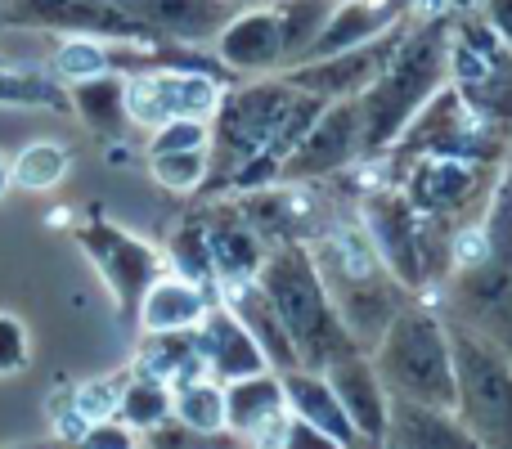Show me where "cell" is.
Returning <instances> with one entry per match:
<instances>
[{
	"mask_svg": "<svg viewBox=\"0 0 512 449\" xmlns=\"http://www.w3.org/2000/svg\"><path fill=\"white\" fill-rule=\"evenodd\" d=\"M225 86L230 81L221 72L185 68V63H153V68L126 72V113H131V126H140V131H153V126L176 122V117L212 122Z\"/></svg>",
	"mask_w": 512,
	"mask_h": 449,
	"instance_id": "cell-10",
	"label": "cell"
},
{
	"mask_svg": "<svg viewBox=\"0 0 512 449\" xmlns=\"http://www.w3.org/2000/svg\"><path fill=\"white\" fill-rule=\"evenodd\" d=\"M68 108L81 117V126L104 140H122L131 131L126 113V72H95V77L68 81Z\"/></svg>",
	"mask_w": 512,
	"mask_h": 449,
	"instance_id": "cell-26",
	"label": "cell"
},
{
	"mask_svg": "<svg viewBox=\"0 0 512 449\" xmlns=\"http://www.w3.org/2000/svg\"><path fill=\"white\" fill-rule=\"evenodd\" d=\"M0 104L18 108H68V86L41 77V72H18L0 63Z\"/></svg>",
	"mask_w": 512,
	"mask_h": 449,
	"instance_id": "cell-34",
	"label": "cell"
},
{
	"mask_svg": "<svg viewBox=\"0 0 512 449\" xmlns=\"http://www.w3.org/2000/svg\"><path fill=\"white\" fill-rule=\"evenodd\" d=\"M306 247H310V261H315L328 297H333L337 319H342V328L351 333V342L360 346V351H373L378 337L387 333V324L418 292H409L405 283L382 265V256L373 252L369 234L360 229L355 212L324 225Z\"/></svg>",
	"mask_w": 512,
	"mask_h": 449,
	"instance_id": "cell-1",
	"label": "cell"
},
{
	"mask_svg": "<svg viewBox=\"0 0 512 449\" xmlns=\"http://www.w3.org/2000/svg\"><path fill=\"white\" fill-rule=\"evenodd\" d=\"M54 68L68 81L95 77V72H117L113 41H99V36H59V45H54Z\"/></svg>",
	"mask_w": 512,
	"mask_h": 449,
	"instance_id": "cell-35",
	"label": "cell"
},
{
	"mask_svg": "<svg viewBox=\"0 0 512 449\" xmlns=\"http://www.w3.org/2000/svg\"><path fill=\"white\" fill-rule=\"evenodd\" d=\"M445 324L454 346V414L486 449H512V351L450 315Z\"/></svg>",
	"mask_w": 512,
	"mask_h": 449,
	"instance_id": "cell-7",
	"label": "cell"
},
{
	"mask_svg": "<svg viewBox=\"0 0 512 449\" xmlns=\"http://www.w3.org/2000/svg\"><path fill=\"white\" fill-rule=\"evenodd\" d=\"M328 382H333L337 400H342L346 418H351L355 436H360L364 449H378L382 432H387V414H391V391L382 387L378 369H373L369 351H351L342 360H333L328 369H319Z\"/></svg>",
	"mask_w": 512,
	"mask_h": 449,
	"instance_id": "cell-18",
	"label": "cell"
},
{
	"mask_svg": "<svg viewBox=\"0 0 512 449\" xmlns=\"http://www.w3.org/2000/svg\"><path fill=\"white\" fill-rule=\"evenodd\" d=\"M450 81V14H414L387 68L360 95L364 162L382 158L405 122Z\"/></svg>",
	"mask_w": 512,
	"mask_h": 449,
	"instance_id": "cell-2",
	"label": "cell"
},
{
	"mask_svg": "<svg viewBox=\"0 0 512 449\" xmlns=\"http://www.w3.org/2000/svg\"><path fill=\"white\" fill-rule=\"evenodd\" d=\"M72 238H77L81 252L95 261L99 279L108 283V292H113V301H117V315L135 319L149 283L167 270L162 252L149 243V238L131 234V229H122L117 221H108V216H99V212H90L86 221L72 225Z\"/></svg>",
	"mask_w": 512,
	"mask_h": 449,
	"instance_id": "cell-11",
	"label": "cell"
},
{
	"mask_svg": "<svg viewBox=\"0 0 512 449\" xmlns=\"http://www.w3.org/2000/svg\"><path fill=\"white\" fill-rule=\"evenodd\" d=\"M364 162V117L360 99H333L319 108L310 131L292 149V158L279 167L283 185H319V180H337ZM274 180V185H279Z\"/></svg>",
	"mask_w": 512,
	"mask_h": 449,
	"instance_id": "cell-12",
	"label": "cell"
},
{
	"mask_svg": "<svg viewBox=\"0 0 512 449\" xmlns=\"http://www.w3.org/2000/svg\"><path fill=\"white\" fill-rule=\"evenodd\" d=\"M140 441H144V449H252L234 432H194V427H185L180 418L158 423L153 432H144Z\"/></svg>",
	"mask_w": 512,
	"mask_h": 449,
	"instance_id": "cell-36",
	"label": "cell"
},
{
	"mask_svg": "<svg viewBox=\"0 0 512 449\" xmlns=\"http://www.w3.org/2000/svg\"><path fill=\"white\" fill-rule=\"evenodd\" d=\"M203 198L207 203L198 207V216H203L207 243H212L216 288H221V283H234V279H256L270 243L252 229V221L243 216V207L234 203V194H203Z\"/></svg>",
	"mask_w": 512,
	"mask_h": 449,
	"instance_id": "cell-17",
	"label": "cell"
},
{
	"mask_svg": "<svg viewBox=\"0 0 512 449\" xmlns=\"http://www.w3.org/2000/svg\"><path fill=\"white\" fill-rule=\"evenodd\" d=\"M261 449H346L337 436H328V432H319V427H310L306 418H297V414H288L279 423V432L270 436Z\"/></svg>",
	"mask_w": 512,
	"mask_h": 449,
	"instance_id": "cell-39",
	"label": "cell"
},
{
	"mask_svg": "<svg viewBox=\"0 0 512 449\" xmlns=\"http://www.w3.org/2000/svg\"><path fill=\"white\" fill-rule=\"evenodd\" d=\"M216 292L203 288V283L185 279L176 270H162L158 279L149 283V292L140 297V310H135V324L140 333H180V328H198L203 315L212 310Z\"/></svg>",
	"mask_w": 512,
	"mask_h": 449,
	"instance_id": "cell-23",
	"label": "cell"
},
{
	"mask_svg": "<svg viewBox=\"0 0 512 449\" xmlns=\"http://www.w3.org/2000/svg\"><path fill=\"white\" fill-rule=\"evenodd\" d=\"M423 153H450V158H472V162H508L512 135L472 113L459 90L445 81L405 122V131L391 140V149L373 162H378V167H400V162L423 158Z\"/></svg>",
	"mask_w": 512,
	"mask_h": 449,
	"instance_id": "cell-9",
	"label": "cell"
},
{
	"mask_svg": "<svg viewBox=\"0 0 512 449\" xmlns=\"http://www.w3.org/2000/svg\"><path fill=\"white\" fill-rule=\"evenodd\" d=\"M409 23H414V14H409L405 23H396L391 32H382L378 41H364L342 54H324V59H306V63H297V68H283V77H288V86L306 90V95L324 99V104H333V99H360L364 90L378 81V72L387 68L391 50H396L400 36L409 32Z\"/></svg>",
	"mask_w": 512,
	"mask_h": 449,
	"instance_id": "cell-14",
	"label": "cell"
},
{
	"mask_svg": "<svg viewBox=\"0 0 512 449\" xmlns=\"http://www.w3.org/2000/svg\"><path fill=\"white\" fill-rule=\"evenodd\" d=\"M68 167H72V158L63 144L36 140L9 162V180H14L18 189H27V194H50V189H59L63 180H68Z\"/></svg>",
	"mask_w": 512,
	"mask_h": 449,
	"instance_id": "cell-32",
	"label": "cell"
},
{
	"mask_svg": "<svg viewBox=\"0 0 512 449\" xmlns=\"http://www.w3.org/2000/svg\"><path fill=\"white\" fill-rule=\"evenodd\" d=\"M0 14H5V0H0Z\"/></svg>",
	"mask_w": 512,
	"mask_h": 449,
	"instance_id": "cell-45",
	"label": "cell"
},
{
	"mask_svg": "<svg viewBox=\"0 0 512 449\" xmlns=\"http://www.w3.org/2000/svg\"><path fill=\"white\" fill-rule=\"evenodd\" d=\"M0 27L14 32H54V36H99V41H140L162 45L126 18L113 0H5Z\"/></svg>",
	"mask_w": 512,
	"mask_h": 449,
	"instance_id": "cell-13",
	"label": "cell"
},
{
	"mask_svg": "<svg viewBox=\"0 0 512 449\" xmlns=\"http://www.w3.org/2000/svg\"><path fill=\"white\" fill-rule=\"evenodd\" d=\"M292 99H297V86H288L283 72H274V77H243L234 86H225L221 104L212 113V144H207V153H212V180H207L203 194H230L239 171L279 131Z\"/></svg>",
	"mask_w": 512,
	"mask_h": 449,
	"instance_id": "cell-6",
	"label": "cell"
},
{
	"mask_svg": "<svg viewBox=\"0 0 512 449\" xmlns=\"http://www.w3.org/2000/svg\"><path fill=\"white\" fill-rule=\"evenodd\" d=\"M360 167H373V180L396 185L436 225L463 229L486 212L508 162H472V158H450V153H423V158H409L400 167H378V162H360Z\"/></svg>",
	"mask_w": 512,
	"mask_h": 449,
	"instance_id": "cell-8",
	"label": "cell"
},
{
	"mask_svg": "<svg viewBox=\"0 0 512 449\" xmlns=\"http://www.w3.org/2000/svg\"><path fill=\"white\" fill-rule=\"evenodd\" d=\"M149 176L158 180L167 194H203L212 180V153L207 149H180V153H153L149 158Z\"/></svg>",
	"mask_w": 512,
	"mask_h": 449,
	"instance_id": "cell-33",
	"label": "cell"
},
{
	"mask_svg": "<svg viewBox=\"0 0 512 449\" xmlns=\"http://www.w3.org/2000/svg\"><path fill=\"white\" fill-rule=\"evenodd\" d=\"M0 63H9V59H5V54H0Z\"/></svg>",
	"mask_w": 512,
	"mask_h": 449,
	"instance_id": "cell-46",
	"label": "cell"
},
{
	"mask_svg": "<svg viewBox=\"0 0 512 449\" xmlns=\"http://www.w3.org/2000/svg\"><path fill=\"white\" fill-rule=\"evenodd\" d=\"M162 261H167V270L185 274V279L216 292V261H212V243H207V225H203V216H198V207L171 229Z\"/></svg>",
	"mask_w": 512,
	"mask_h": 449,
	"instance_id": "cell-29",
	"label": "cell"
},
{
	"mask_svg": "<svg viewBox=\"0 0 512 449\" xmlns=\"http://www.w3.org/2000/svg\"><path fill=\"white\" fill-rule=\"evenodd\" d=\"M477 9H481V18L504 36V45H512V0H481Z\"/></svg>",
	"mask_w": 512,
	"mask_h": 449,
	"instance_id": "cell-42",
	"label": "cell"
},
{
	"mask_svg": "<svg viewBox=\"0 0 512 449\" xmlns=\"http://www.w3.org/2000/svg\"><path fill=\"white\" fill-rule=\"evenodd\" d=\"M140 432L122 423V418H104V423H86V432L72 441V449H140Z\"/></svg>",
	"mask_w": 512,
	"mask_h": 449,
	"instance_id": "cell-41",
	"label": "cell"
},
{
	"mask_svg": "<svg viewBox=\"0 0 512 449\" xmlns=\"http://www.w3.org/2000/svg\"><path fill=\"white\" fill-rule=\"evenodd\" d=\"M230 9H256V5H270V0H225Z\"/></svg>",
	"mask_w": 512,
	"mask_h": 449,
	"instance_id": "cell-43",
	"label": "cell"
},
{
	"mask_svg": "<svg viewBox=\"0 0 512 449\" xmlns=\"http://www.w3.org/2000/svg\"><path fill=\"white\" fill-rule=\"evenodd\" d=\"M270 5H274L279 36H283V68H297V63L310 59V50H315L337 0H270Z\"/></svg>",
	"mask_w": 512,
	"mask_h": 449,
	"instance_id": "cell-28",
	"label": "cell"
},
{
	"mask_svg": "<svg viewBox=\"0 0 512 449\" xmlns=\"http://www.w3.org/2000/svg\"><path fill=\"white\" fill-rule=\"evenodd\" d=\"M171 418H180L194 432H230L225 427V382L203 373V378L171 387Z\"/></svg>",
	"mask_w": 512,
	"mask_h": 449,
	"instance_id": "cell-30",
	"label": "cell"
},
{
	"mask_svg": "<svg viewBox=\"0 0 512 449\" xmlns=\"http://www.w3.org/2000/svg\"><path fill=\"white\" fill-rule=\"evenodd\" d=\"M9 185H14V180H9V167H0V194H5Z\"/></svg>",
	"mask_w": 512,
	"mask_h": 449,
	"instance_id": "cell-44",
	"label": "cell"
},
{
	"mask_svg": "<svg viewBox=\"0 0 512 449\" xmlns=\"http://www.w3.org/2000/svg\"><path fill=\"white\" fill-rule=\"evenodd\" d=\"M198 351H203L207 378H216V382H234V378L270 369L261 346L252 342V333L234 319V310L225 301H212V310L198 324Z\"/></svg>",
	"mask_w": 512,
	"mask_h": 449,
	"instance_id": "cell-22",
	"label": "cell"
},
{
	"mask_svg": "<svg viewBox=\"0 0 512 449\" xmlns=\"http://www.w3.org/2000/svg\"><path fill=\"white\" fill-rule=\"evenodd\" d=\"M409 14H414V0H337L324 32H319V41H315V50H310V59H324V54H342L364 41H378L382 32L405 23Z\"/></svg>",
	"mask_w": 512,
	"mask_h": 449,
	"instance_id": "cell-24",
	"label": "cell"
},
{
	"mask_svg": "<svg viewBox=\"0 0 512 449\" xmlns=\"http://www.w3.org/2000/svg\"><path fill=\"white\" fill-rule=\"evenodd\" d=\"M135 373L162 378L171 387L189 378H203L207 364L198 351V328H180V333H140V355H135Z\"/></svg>",
	"mask_w": 512,
	"mask_h": 449,
	"instance_id": "cell-27",
	"label": "cell"
},
{
	"mask_svg": "<svg viewBox=\"0 0 512 449\" xmlns=\"http://www.w3.org/2000/svg\"><path fill=\"white\" fill-rule=\"evenodd\" d=\"M288 418V396H283V373L261 369L248 378L225 382V427L252 449H261L279 432V423Z\"/></svg>",
	"mask_w": 512,
	"mask_h": 449,
	"instance_id": "cell-19",
	"label": "cell"
},
{
	"mask_svg": "<svg viewBox=\"0 0 512 449\" xmlns=\"http://www.w3.org/2000/svg\"><path fill=\"white\" fill-rule=\"evenodd\" d=\"M212 54L221 59V68L230 72L234 81L283 72V36H279L274 5L239 9V14L221 27V36L212 41Z\"/></svg>",
	"mask_w": 512,
	"mask_h": 449,
	"instance_id": "cell-16",
	"label": "cell"
},
{
	"mask_svg": "<svg viewBox=\"0 0 512 449\" xmlns=\"http://www.w3.org/2000/svg\"><path fill=\"white\" fill-rule=\"evenodd\" d=\"M212 144V122L203 117H176V122H162L149 131L144 153H180V149H207Z\"/></svg>",
	"mask_w": 512,
	"mask_h": 449,
	"instance_id": "cell-37",
	"label": "cell"
},
{
	"mask_svg": "<svg viewBox=\"0 0 512 449\" xmlns=\"http://www.w3.org/2000/svg\"><path fill=\"white\" fill-rule=\"evenodd\" d=\"M283 396H288V414L306 418L310 427L337 436L346 449H364L360 436H355V427H351V418H346L342 400H337L333 382H328L319 369H306V364L288 369V373H283Z\"/></svg>",
	"mask_w": 512,
	"mask_h": 449,
	"instance_id": "cell-25",
	"label": "cell"
},
{
	"mask_svg": "<svg viewBox=\"0 0 512 449\" xmlns=\"http://www.w3.org/2000/svg\"><path fill=\"white\" fill-rule=\"evenodd\" d=\"M256 283L265 288L270 306L279 310L283 328H288V337L306 369H328L333 360L360 351V346L351 342V333L342 328V319H337L333 297H328L306 243L270 247L261 270H256Z\"/></svg>",
	"mask_w": 512,
	"mask_h": 449,
	"instance_id": "cell-4",
	"label": "cell"
},
{
	"mask_svg": "<svg viewBox=\"0 0 512 449\" xmlns=\"http://www.w3.org/2000/svg\"><path fill=\"white\" fill-rule=\"evenodd\" d=\"M32 360V337H27L23 319L18 315H0V378L23 373Z\"/></svg>",
	"mask_w": 512,
	"mask_h": 449,
	"instance_id": "cell-40",
	"label": "cell"
},
{
	"mask_svg": "<svg viewBox=\"0 0 512 449\" xmlns=\"http://www.w3.org/2000/svg\"><path fill=\"white\" fill-rule=\"evenodd\" d=\"M508 162H512V158H508Z\"/></svg>",
	"mask_w": 512,
	"mask_h": 449,
	"instance_id": "cell-48",
	"label": "cell"
},
{
	"mask_svg": "<svg viewBox=\"0 0 512 449\" xmlns=\"http://www.w3.org/2000/svg\"><path fill=\"white\" fill-rule=\"evenodd\" d=\"M162 45H212L239 9L225 0H113Z\"/></svg>",
	"mask_w": 512,
	"mask_h": 449,
	"instance_id": "cell-15",
	"label": "cell"
},
{
	"mask_svg": "<svg viewBox=\"0 0 512 449\" xmlns=\"http://www.w3.org/2000/svg\"><path fill=\"white\" fill-rule=\"evenodd\" d=\"M140 449H144V445H140Z\"/></svg>",
	"mask_w": 512,
	"mask_h": 449,
	"instance_id": "cell-47",
	"label": "cell"
},
{
	"mask_svg": "<svg viewBox=\"0 0 512 449\" xmlns=\"http://www.w3.org/2000/svg\"><path fill=\"white\" fill-rule=\"evenodd\" d=\"M369 360L396 400L454 409V346L436 297H409L369 351Z\"/></svg>",
	"mask_w": 512,
	"mask_h": 449,
	"instance_id": "cell-3",
	"label": "cell"
},
{
	"mask_svg": "<svg viewBox=\"0 0 512 449\" xmlns=\"http://www.w3.org/2000/svg\"><path fill=\"white\" fill-rule=\"evenodd\" d=\"M216 301H225V306L234 310V319H239V324L252 333V342L261 346V355H265V364H270V369L288 373V369H297V364H301V355H297V346H292L288 328H283L279 310L270 306V297H265V288L256 279L221 283V288H216Z\"/></svg>",
	"mask_w": 512,
	"mask_h": 449,
	"instance_id": "cell-21",
	"label": "cell"
},
{
	"mask_svg": "<svg viewBox=\"0 0 512 449\" xmlns=\"http://www.w3.org/2000/svg\"><path fill=\"white\" fill-rule=\"evenodd\" d=\"M122 387H126V373L77 387V391H72V414H77V423L86 427V423H104V418H117V400H122Z\"/></svg>",
	"mask_w": 512,
	"mask_h": 449,
	"instance_id": "cell-38",
	"label": "cell"
},
{
	"mask_svg": "<svg viewBox=\"0 0 512 449\" xmlns=\"http://www.w3.org/2000/svg\"><path fill=\"white\" fill-rule=\"evenodd\" d=\"M360 229L369 234L373 252L382 256L391 274L418 297H432L450 274V243L454 229L436 225L432 216H423L396 185L373 180L369 189H360V203L351 207Z\"/></svg>",
	"mask_w": 512,
	"mask_h": 449,
	"instance_id": "cell-5",
	"label": "cell"
},
{
	"mask_svg": "<svg viewBox=\"0 0 512 449\" xmlns=\"http://www.w3.org/2000/svg\"><path fill=\"white\" fill-rule=\"evenodd\" d=\"M117 418H122L131 432H153L158 423L171 418V382L149 378V373H126L122 400H117Z\"/></svg>",
	"mask_w": 512,
	"mask_h": 449,
	"instance_id": "cell-31",
	"label": "cell"
},
{
	"mask_svg": "<svg viewBox=\"0 0 512 449\" xmlns=\"http://www.w3.org/2000/svg\"><path fill=\"white\" fill-rule=\"evenodd\" d=\"M378 449H486V445L468 432V423L454 409H436V405L391 396L387 432H382Z\"/></svg>",
	"mask_w": 512,
	"mask_h": 449,
	"instance_id": "cell-20",
	"label": "cell"
}]
</instances>
